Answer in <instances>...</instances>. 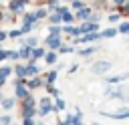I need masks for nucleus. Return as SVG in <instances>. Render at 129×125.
Wrapping results in <instances>:
<instances>
[{
    "label": "nucleus",
    "instance_id": "f257e3e1",
    "mask_svg": "<svg viewBox=\"0 0 129 125\" xmlns=\"http://www.w3.org/2000/svg\"><path fill=\"white\" fill-rule=\"evenodd\" d=\"M36 105H38V101L32 95L26 97L24 101H20V117L22 119H34L36 117Z\"/></svg>",
    "mask_w": 129,
    "mask_h": 125
},
{
    "label": "nucleus",
    "instance_id": "f03ea898",
    "mask_svg": "<svg viewBox=\"0 0 129 125\" xmlns=\"http://www.w3.org/2000/svg\"><path fill=\"white\" fill-rule=\"evenodd\" d=\"M50 113H54V105H52V99H50V97H42V99L38 101V109H36V115H38V117H46V115H50Z\"/></svg>",
    "mask_w": 129,
    "mask_h": 125
},
{
    "label": "nucleus",
    "instance_id": "7ed1b4c3",
    "mask_svg": "<svg viewBox=\"0 0 129 125\" xmlns=\"http://www.w3.org/2000/svg\"><path fill=\"white\" fill-rule=\"evenodd\" d=\"M103 117H109V119H117V121H125L129 119V107H121L117 111H101Z\"/></svg>",
    "mask_w": 129,
    "mask_h": 125
},
{
    "label": "nucleus",
    "instance_id": "20e7f679",
    "mask_svg": "<svg viewBox=\"0 0 129 125\" xmlns=\"http://www.w3.org/2000/svg\"><path fill=\"white\" fill-rule=\"evenodd\" d=\"M111 69H113V62L111 60H97V62L91 65V73H95V75H105Z\"/></svg>",
    "mask_w": 129,
    "mask_h": 125
},
{
    "label": "nucleus",
    "instance_id": "39448f33",
    "mask_svg": "<svg viewBox=\"0 0 129 125\" xmlns=\"http://www.w3.org/2000/svg\"><path fill=\"white\" fill-rule=\"evenodd\" d=\"M105 97H109V99H121V101H125V97H127V91L123 89V87H107L105 89Z\"/></svg>",
    "mask_w": 129,
    "mask_h": 125
},
{
    "label": "nucleus",
    "instance_id": "423d86ee",
    "mask_svg": "<svg viewBox=\"0 0 129 125\" xmlns=\"http://www.w3.org/2000/svg\"><path fill=\"white\" fill-rule=\"evenodd\" d=\"M32 93H30V89L26 87V83L24 85H14V99L16 101H24L26 97H30Z\"/></svg>",
    "mask_w": 129,
    "mask_h": 125
},
{
    "label": "nucleus",
    "instance_id": "0eeeda50",
    "mask_svg": "<svg viewBox=\"0 0 129 125\" xmlns=\"http://www.w3.org/2000/svg\"><path fill=\"white\" fill-rule=\"evenodd\" d=\"M44 42L48 44V48H50V50H58V48L62 46L60 34H46V40H44Z\"/></svg>",
    "mask_w": 129,
    "mask_h": 125
},
{
    "label": "nucleus",
    "instance_id": "6e6552de",
    "mask_svg": "<svg viewBox=\"0 0 129 125\" xmlns=\"http://www.w3.org/2000/svg\"><path fill=\"white\" fill-rule=\"evenodd\" d=\"M127 79H129V73H121V75L105 77V83H107V85H119V83H125Z\"/></svg>",
    "mask_w": 129,
    "mask_h": 125
},
{
    "label": "nucleus",
    "instance_id": "1a4fd4ad",
    "mask_svg": "<svg viewBox=\"0 0 129 125\" xmlns=\"http://www.w3.org/2000/svg\"><path fill=\"white\" fill-rule=\"evenodd\" d=\"M79 30H81V36L83 34H89V32H99V24H95V22H83L81 26H79Z\"/></svg>",
    "mask_w": 129,
    "mask_h": 125
},
{
    "label": "nucleus",
    "instance_id": "9d476101",
    "mask_svg": "<svg viewBox=\"0 0 129 125\" xmlns=\"http://www.w3.org/2000/svg\"><path fill=\"white\" fill-rule=\"evenodd\" d=\"M0 107H2L4 113H10V111L16 107V99H14V97H4V99L0 101Z\"/></svg>",
    "mask_w": 129,
    "mask_h": 125
},
{
    "label": "nucleus",
    "instance_id": "9b49d317",
    "mask_svg": "<svg viewBox=\"0 0 129 125\" xmlns=\"http://www.w3.org/2000/svg\"><path fill=\"white\" fill-rule=\"evenodd\" d=\"M93 40H101V34H99V32H89V34H83V36H79L75 42H81V44H85V42H93Z\"/></svg>",
    "mask_w": 129,
    "mask_h": 125
},
{
    "label": "nucleus",
    "instance_id": "f8f14e48",
    "mask_svg": "<svg viewBox=\"0 0 129 125\" xmlns=\"http://www.w3.org/2000/svg\"><path fill=\"white\" fill-rule=\"evenodd\" d=\"M44 54H46V50L40 48V46H36V48L30 50V58H28V62H36L38 58H44Z\"/></svg>",
    "mask_w": 129,
    "mask_h": 125
},
{
    "label": "nucleus",
    "instance_id": "ddd939ff",
    "mask_svg": "<svg viewBox=\"0 0 129 125\" xmlns=\"http://www.w3.org/2000/svg\"><path fill=\"white\" fill-rule=\"evenodd\" d=\"M32 77H40V69L36 67V62L26 65V79H32Z\"/></svg>",
    "mask_w": 129,
    "mask_h": 125
},
{
    "label": "nucleus",
    "instance_id": "4468645a",
    "mask_svg": "<svg viewBox=\"0 0 129 125\" xmlns=\"http://www.w3.org/2000/svg\"><path fill=\"white\" fill-rule=\"evenodd\" d=\"M44 85V79L42 77H32V79H26V87L32 91V89H38V87H42Z\"/></svg>",
    "mask_w": 129,
    "mask_h": 125
},
{
    "label": "nucleus",
    "instance_id": "2eb2a0df",
    "mask_svg": "<svg viewBox=\"0 0 129 125\" xmlns=\"http://www.w3.org/2000/svg\"><path fill=\"white\" fill-rule=\"evenodd\" d=\"M91 12H93V10L85 6V8H81V10H77V14H75V18H77V20H83V22H87V20H89V16H91Z\"/></svg>",
    "mask_w": 129,
    "mask_h": 125
},
{
    "label": "nucleus",
    "instance_id": "dca6fc26",
    "mask_svg": "<svg viewBox=\"0 0 129 125\" xmlns=\"http://www.w3.org/2000/svg\"><path fill=\"white\" fill-rule=\"evenodd\" d=\"M52 105H54V111H56V113H62V111L67 109V101H64L62 97H56V99L52 101Z\"/></svg>",
    "mask_w": 129,
    "mask_h": 125
},
{
    "label": "nucleus",
    "instance_id": "f3484780",
    "mask_svg": "<svg viewBox=\"0 0 129 125\" xmlns=\"http://www.w3.org/2000/svg\"><path fill=\"white\" fill-rule=\"evenodd\" d=\"M22 8H24V4L20 0H10V12L12 14H22Z\"/></svg>",
    "mask_w": 129,
    "mask_h": 125
},
{
    "label": "nucleus",
    "instance_id": "a211bd4d",
    "mask_svg": "<svg viewBox=\"0 0 129 125\" xmlns=\"http://www.w3.org/2000/svg\"><path fill=\"white\" fill-rule=\"evenodd\" d=\"M22 24L34 26V24H36V16H34V12H26V14H22Z\"/></svg>",
    "mask_w": 129,
    "mask_h": 125
},
{
    "label": "nucleus",
    "instance_id": "6ab92c4d",
    "mask_svg": "<svg viewBox=\"0 0 129 125\" xmlns=\"http://www.w3.org/2000/svg\"><path fill=\"white\" fill-rule=\"evenodd\" d=\"M97 48H99V46H87V48H79V50H77V54H79V56H91V54H95V52H97Z\"/></svg>",
    "mask_w": 129,
    "mask_h": 125
},
{
    "label": "nucleus",
    "instance_id": "aec40b11",
    "mask_svg": "<svg viewBox=\"0 0 129 125\" xmlns=\"http://www.w3.org/2000/svg\"><path fill=\"white\" fill-rule=\"evenodd\" d=\"M12 69L16 73V79H26V65H16Z\"/></svg>",
    "mask_w": 129,
    "mask_h": 125
},
{
    "label": "nucleus",
    "instance_id": "412c9836",
    "mask_svg": "<svg viewBox=\"0 0 129 125\" xmlns=\"http://www.w3.org/2000/svg\"><path fill=\"white\" fill-rule=\"evenodd\" d=\"M56 77H58V73H56V71H48V73L44 75V85H54Z\"/></svg>",
    "mask_w": 129,
    "mask_h": 125
},
{
    "label": "nucleus",
    "instance_id": "4be33fe9",
    "mask_svg": "<svg viewBox=\"0 0 129 125\" xmlns=\"http://www.w3.org/2000/svg\"><path fill=\"white\" fill-rule=\"evenodd\" d=\"M12 73H14V69H12L10 65H2V67H0V79H8Z\"/></svg>",
    "mask_w": 129,
    "mask_h": 125
},
{
    "label": "nucleus",
    "instance_id": "5701e85b",
    "mask_svg": "<svg viewBox=\"0 0 129 125\" xmlns=\"http://www.w3.org/2000/svg\"><path fill=\"white\" fill-rule=\"evenodd\" d=\"M56 58H58V56H56V50H48V52L44 54V62H46V65H54Z\"/></svg>",
    "mask_w": 129,
    "mask_h": 125
},
{
    "label": "nucleus",
    "instance_id": "b1692460",
    "mask_svg": "<svg viewBox=\"0 0 129 125\" xmlns=\"http://www.w3.org/2000/svg\"><path fill=\"white\" fill-rule=\"evenodd\" d=\"M22 44H24V46H28V48L32 50V48H36V46H38V38H36V36H28Z\"/></svg>",
    "mask_w": 129,
    "mask_h": 125
},
{
    "label": "nucleus",
    "instance_id": "393cba45",
    "mask_svg": "<svg viewBox=\"0 0 129 125\" xmlns=\"http://www.w3.org/2000/svg\"><path fill=\"white\" fill-rule=\"evenodd\" d=\"M48 12H50L48 8H36V10H34V16H36V20H42V18L48 16Z\"/></svg>",
    "mask_w": 129,
    "mask_h": 125
},
{
    "label": "nucleus",
    "instance_id": "a878e982",
    "mask_svg": "<svg viewBox=\"0 0 129 125\" xmlns=\"http://www.w3.org/2000/svg\"><path fill=\"white\" fill-rule=\"evenodd\" d=\"M117 32H119L117 28H105V30H103V32H99V34H101V38H113Z\"/></svg>",
    "mask_w": 129,
    "mask_h": 125
},
{
    "label": "nucleus",
    "instance_id": "bb28decb",
    "mask_svg": "<svg viewBox=\"0 0 129 125\" xmlns=\"http://www.w3.org/2000/svg\"><path fill=\"white\" fill-rule=\"evenodd\" d=\"M44 89H46V93H48L50 97H54V99H56V97H60V91H58L54 85H44Z\"/></svg>",
    "mask_w": 129,
    "mask_h": 125
},
{
    "label": "nucleus",
    "instance_id": "cd10ccee",
    "mask_svg": "<svg viewBox=\"0 0 129 125\" xmlns=\"http://www.w3.org/2000/svg\"><path fill=\"white\" fill-rule=\"evenodd\" d=\"M48 22H50V24H58V22H60V14H58L56 10H54V12H48Z\"/></svg>",
    "mask_w": 129,
    "mask_h": 125
},
{
    "label": "nucleus",
    "instance_id": "c85d7f7f",
    "mask_svg": "<svg viewBox=\"0 0 129 125\" xmlns=\"http://www.w3.org/2000/svg\"><path fill=\"white\" fill-rule=\"evenodd\" d=\"M0 125H12V115L10 113H2L0 115Z\"/></svg>",
    "mask_w": 129,
    "mask_h": 125
},
{
    "label": "nucleus",
    "instance_id": "c756f323",
    "mask_svg": "<svg viewBox=\"0 0 129 125\" xmlns=\"http://www.w3.org/2000/svg\"><path fill=\"white\" fill-rule=\"evenodd\" d=\"M18 54H20V58H30V48L22 44V46L18 48Z\"/></svg>",
    "mask_w": 129,
    "mask_h": 125
},
{
    "label": "nucleus",
    "instance_id": "7c9ffc66",
    "mask_svg": "<svg viewBox=\"0 0 129 125\" xmlns=\"http://www.w3.org/2000/svg\"><path fill=\"white\" fill-rule=\"evenodd\" d=\"M60 32H62V28L58 24H50L48 26V34H60Z\"/></svg>",
    "mask_w": 129,
    "mask_h": 125
},
{
    "label": "nucleus",
    "instance_id": "2f4dec72",
    "mask_svg": "<svg viewBox=\"0 0 129 125\" xmlns=\"http://www.w3.org/2000/svg\"><path fill=\"white\" fill-rule=\"evenodd\" d=\"M121 34H129V22H121L119 24V28H117Z\"/></svg>",
    "mask_w": 129,
    "mask_h": 125
},
{
    "label": "nucleus",
    "instance_id": "473e14b6",
    "mask_svg": "<svg viewBox=\"0 0 129 125\" xmlns=\"http://www.w3.org/2000/svg\"><path fill=\"white\" fill-rule=\"evenodd\" d=\"M99 20H101V14H99V12H91V16H89V22H95V24H99Z\"/></svg>",
    "mask_w": 129,
    "mask_h": 125
},
{
    "label": "nucleus",
    "instance_id": "72a5a7b5",
    "mask_svg": "<svg viewBox=\"0 0 129 125\" xmlns=\"http://www.w3.org/2000/svg\"><path fill=\"white\" fill-rule=\"evenodd\" d=\"M119 18H121V14H119V12H111V14H109V16H107V20H109V22H111V24H113V22H117V20H119Z\"/></svg>",
    "mask_w": 129,
    "mask_h": 125
},
{
    "label": "nucleus",
    "instance_id": "f704fd0d",
    "mask_svg": "<svg viewBox=\"0 0 129 125\" xmlns=\"http://www.w3.org/2000/svg\"><path fill=\"white\" fill-rule=\"evenodd\" d=\"M73 117H75V113H67L64 119H62V123L64 125H73Z\"/></svg>",
    "mask_w": 129,
    "mask_h": 125
},
{
    "label": "nucleus",
    "instance_id": "c9c22d12",
    "mask_svg": "<svg viewBox=\"0 0 129 125\" xmlns=\"http://www.w3.org/2000/svg\"><path fill=\"white\" fill-rule=\"evenodd\" d=\"M8 36H10V38H18V36H22V30H20V28H18V30H10Z\"/></svg>",
    "mask_w": 129,
    "mask_h": 125
},
{
    "label": "nucleus",
    "instance_id": "e433bc0d",
    "mask_svg": "<svg viewBox=\"0 0 129 125\" xmlns=\"http://www.w3.org/2000/svg\"><path fill=\"white\" fill-rule=\"evenodd\" d=\"M73 8L81 10V8H85V2H83V0H73Z\"/></svg>",
    "mask_w": 129,
    "mask_h": 125
},
{
    "label": "nucleus",
    "instance_id": "4c0bfd02",
    "mask_svg": "<svg viewBox=\"0 0 129 125\" xmlns=\"http://www.w3.org/2000/svg\"><path fill=\"white\" fill-rule=\"evenodd\" d=\"M8 56H10V50H2V48H0V62H2V60H6Z\"/></svg>",
    "mask_w": 129,
    "mask_h": 125
},
{
    "label": "nucleus",
    "instance_id": "58836bf2",
    "mask_svg": "<svg viewBox=\"0 0 129 125\" xmlns=\"http://www.w3.org/2000/svg\"><path fill=\"white\" fill-rule=\"evenodd\" d=\"M73 50H75L73 46H64V44H62V46L58 48V52H64V54H67V52H73Z\"/></svg>",
    "mask_w": 129,
    "mask_h": 125
},
{
    "label": "nucleus",
    "instance_id": "ea45409f",
    "mask_svg": "<svg viewBox=\"0 0 129 125\" xmlns=\"http://www.w3.org/2000/svg\"><path fill=\"white\" fill-rule=\"evenodd\" d=\"M8 58H12V60H18V58H20L18 50H10V56H8Z\"/></svg>",
    "mask_w": 129,
    "mask_h": 125
},
{
    "label": "nucleus",
    "instance_id": "a19ab883",
    "mask_svg": "<svg viewBox=\"0 0 129 125\" xmlns=\"http://www.w3.org/2000/svg\"><path fill=\"white\" fill-rule=\"evenodd\" d=\"M125 2H127V0H111V4H115L117 8H121V6L125 4Z\"/></svg>",
    "mask_w": 129,
    "mask_h": 125
},
{
    "label": "nucleus",
    "instance_id": "79ce46f5",
    "mask_svg": "<svg viewBox=\"0 0 129 125\" xmlns=\"http://www.w3.org/2000/svg\"><path fill=\"white\" fill-rule=\"evenodd\" d=\"M6 38H8V32H4V30H0V42H2V40H6Z\"/></svg>",
    "mask_w": 129,
    "mask_h": 125
},
{
    "label": "nucleus",
    "instance_id": "37998d69",
    "mask_svg": "<svg viewBox=\"0 0 129 125\" xmlns=\"http://www.w3.org/2000/svg\"><path fill=\"white\" fill-rule=\"evenodd\" d=\"M22 125H34V119H22Z\"/></svg>",
    "mask_w": 129,
    "mask_h": 125
},
{
    "label": "nucleus",
    "instance_id": "c03bdc74",
    "mask_svg": "<svg viewBox=\"0 0 129 125\" xmlns=\"http://www.w3.org/2000/svg\"><path fill=\"white\" fill-rule=\"evenodd\" d=\"M4 83H6V79H0V89L4 87Z\"/></svg>",
    "mask_w": 129,
    "mask_h": 125
},
{
    "label": "nucleus",
    "instance_id": "a18cd8bd",
    "mask_svg": "<svg viewBox=\"0 0 129 125\" xmlns=\"http://www.w3.org/2000/svg\"><path fill=\"white\" fill-rule=\"evenodd\" d=\"M34 125H46L44 121H34Z\"/></svg>",
    "mask_w": 129,
    "mask_h": 125
},
{
    "label": "nucleus",
    "instance_id": "49530a36",
    "mask_svg": "<svg viewBox=\"0 0 129 125\" xmlns=\"http://www.w3.org/2000/svg\"><path fill=\"white\" fill-rule=\"evenodd\" d=\"M20 2H22V4H24V6H26V4H28V2H30V0H20Z\"/></svg>",
    "mask_w": 129,
    "mask_h": 125
},
{
    "label": "nucleus",
    "instance_id": "de8ad7c7",
    "mask_svg": "<svg viewBox=\"0 0 129 125\" xmlns=\"http://www.w3.org/2000/svg\"><path fill=\"white\" fill-rule=\"evenodd\" d=\"M56 125H64V123H62V121H56Z\"/></svg>",
    "mask_w": 129,
    "mask_h": 125
},
{
    "label": "nucleus",
    "instance_id": "09e8293b",
    "mask_svg": "<svg viewBox=\"0 0 129 125\" xmlns=\"http://www.w3.org/2000/svg\"><path fill=\"white\" fill-rule=\"evenodd\" d=\"M125 101H127V103H129V93H127V97H125Z\"/></svg>",
    "mask_w": 129,
    "mask_h": 125
},
{
    "label": "nucleus",
    "instance_id": "8fccbe9b",
    "mask_svg": "<svg viewBox=\"0 0 129 125\" xmlns=\"http://www.w3.org/2000/svg\"><path fill=\"white\" fill-rule=\"evenodd\" d=\"M91 125H101V123H97V121H95V123H91Z\"/></svg>",
    "mask_w": 129,
    "mask_h": 125
},
{
    "label": "nucleus",
    "instance_id": "3c124183",
    "mask_svg": "<svg viewBox=\"0 0 129 125\" xmlns=\"http://www.w3.org/2000/svg\"><path fill=\"white\" fill-rule=\"evenodd\" d=\"M0 20H2V12H0Z\"/></svg>",
    "mask_w": 129,
    "mask_h": 125
},
{
    "label": "nucleus",
    "instance_id": "603ef678",
    "mask_svg": "<svg viewBox=\"0 0 129 125\" xmlns=\"http://www.w3.org/2000/svg\"><path fill=\"white\" fill-rule=\"evenodd\" d=\"M69 2H73V0H69Z\"/></svg>",
    "mask_w": 129,
    "mask_h": 125
},
{
    "label": "nucleus",
    "instance_id": "864d4df0",
    "mask_svg": "<svg viewBox=\"0 0 129 125\" xmlns=\"http://www.w3.org/2000/svg\"><path fill=\"white\" fill-rule=\"evenodd\" d=\"M127 4H129V0H127Z\"/></svg>",
    "mask_w": 129,
    "mask_h": 125
},
{
    "label": "nucleus",
    "instance_id": "5fc2aeb1",
    "mask_svg": "<svg viewBox=\"0 0 129 125\" xmlns=\"http://www.w3.org/2000/svg\"><path fill=\"white\" fill-rule=\"evenodd\" d=\"M85 125H87V123H85Z\"/></svg>",
    "mask_w": 129,
    "mask_h": 125
}]
</instances>
